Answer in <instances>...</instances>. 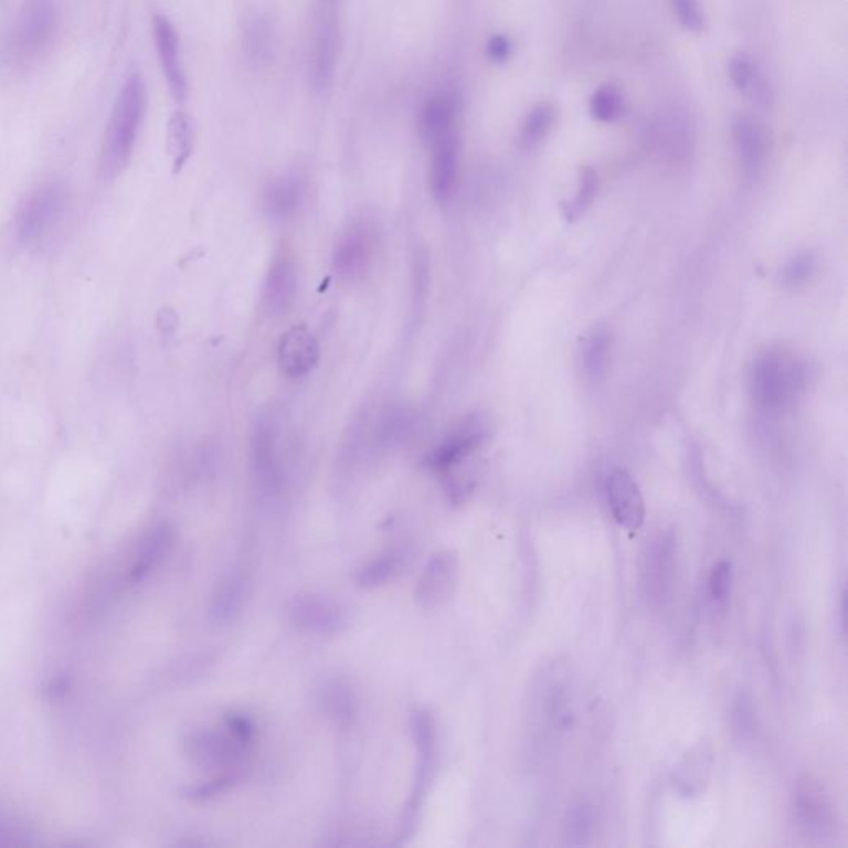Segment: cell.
Masks as SVG:
<instances>
[{
    "mask_svg": "<svg viewBox=\"0 0 848 848\" xmlns=\"http://www.w3.org/2000/svg\"><path fill=\"white\" fill-rule=\"evenodd\" d=\"M255 722L245 712L231 711L219 724L189 729L181 739V751L192 765L211 771H244L245 759L254 745Z\"/></svg>",
    "mask_w": 848,
    "mask_h": 848,
    "instance_id": "6da1fadb",
    "label": "cell"
},
{
    "mask_svg": "<svg viewBox=\"0 0 848 848\" xmlns=\"http://www.w3.org/2000/svg\"><path fill=\"white\" fill-rule=\"evenodd\" d=\"M489 434V417L483 413L469 414L424 457V466L443 477L447 492L456 502L466 499L477 484L474 459Z\"/></svg>",
    "mask_w": 848,
    "mask_h": 848,
    "instance_id": "7a4b0ae2",
    "label": "cell"
},
{
    "mask_svg": "<svg viewBox=\"0 0 848 848\" xmlns=\"http://www.w3.org/2000/svg\"><path fill=\"white\" fill-rule=\"evenodd\" d=\"M146 105L148 93L145 80L138 73H131L116 95L103 139L99 169L106 179L121 174L128 165L141 131Z\"/></svg>",
    "mask_w": 848,
    "mask_h": 848,
    "instance_id": "3957f363",
    "label": "cell"
},
{
    "mask_svg": "<svg viewBox=\"0 0 848 848\" xmlns=\"http://www.w3.org/2000/svg\"><path fill=\"white\" fill-rule=\"evenodd\" d=\"M807 384L805 364L791 351L771 348L752 364L751 391L765 414L777 416L797 403Z\"/></svg>",
    "mask_w": 848,
    "mask_h": 848,
    "instance_id": "277c9868",
    "label": "cell"
},
{
    "mask_svg": "<svg viewBox=\"0 0 848 848\" xmlns=\"http://www.w3.org/2000/svg\"><path fill=\"white\" fill-rule=\"evenodd\" d=\"M68 209V191L59 181L43 182L26 192L15 212L17 237L30 247L52 241Z\"/></svg>",
    "mask_w": 848,
    "mask_h": 848,
    "instance_id": "5b68a950",
    "label": "cell"
},
{
    "mask_svg": "<svg viewBox=\"0 0 848 848\" xmlns=\"http://www.w3.org/2000/svg\"><path fill=\"white\" fill-rule=\"evenodd\" d=\"M411 735L416 748V774H414L413 788L407 798L406 810L401 820V840L410 837L416 827L417 815L423 807L430 782L433 781L434 771L439 757V732H437L436 719L427 709L416 708L410 716Z\"/></svg>",
    "mask_w": 848,
    "mask_h": 848,
    "instance_id": "8992f818",
    "label": "cell"
},
{
    "mask_svg": "<svg viewBox=\"0 0 848 848\" xmlns=\"http://www.w3.org/2000/svg\"><path fill=\"white\" fill-rule=\"evenodd\" d=\"M288 622L304 633L318 636L340 635L350 623L347 606L324 593L304 592L287 603Z\"/></svg>",
    "mask_w": 848,
    "mask_h": 848,
    "instance_id": "52a82bcc",
    "label": "cell"
},
{
    "mask_svg": "<svg viewBox=\"0 0 848 848\" xmlns=\"http://www.w3.org/2000/svg\"><path fill=\"white\" fill-rule=\"evenodd\" d=\"M56 10L52 0H26L13 29V52L22 59L42 53L52 42Z\"/></svg>",
    "mask_w": 848,
    "mask_h": 848,
    "instance_id": "ba28073f",
    "label": "cell"
},
{
    "mask_svg": "<svg viewBox=\"0 0 848 848\" xmlns=\"http://www.w3.org/2000/svg\"><path fill=\"white\" fill-rule=\"evenodd\" d=\"M459 580V560L451 550L434 552L417 579L414 598L423 610H437L446 605L456 592Z\"/></svg>",
    "mask_w": 848,
    "mask_h": 848,
    "instance_id": "9c48e42d",
    "label": "cell"
},
{
    "mask_svg": "<svg viewBox=\"0 0 848 848\" xmlns=\"http://www.w3.org/2000/svg\"><path fill=\"white\" fill-rule=\"evenodd\" d=\"M174 530L169 523L149 527L132 547L131 555L123 573V585L135 586L148 579L171 552Z\"/></svg>",
    "mask_w": 848,
    "mask_h": 848,
    "instance_id": "30bf717a",
    "label": "cell"
},
{
    "mask_svg": "<svg viewBox=\"0 0 848 848\" xmlns=\"http://www.w3.org/2000/svg\"><path fill=\"white\" fill-rule=\"evenodd\" d=\"M795 817L805 834L824 837L834 828V805L824 785L810 775L797 782L794 797Z\"/></svg>",
    "mask_w": 848,
    "mask_h": 848,
    "instance_id": "8fae6325",
    "label": "cell"
},
{
    "mask_svg": "<svg viewBox=\"0 0 848 848\" xmlns=\"http://www.w3.org/2000/svg\"><path fill=\"white\" fill-rule=\"evenodd\" d=\"M374 252V229L367 221H353L338 235L333 248L335 271L344 278L363 274Z\"/></svg>",
    "mask_w": 848,
    "mask_h": 848,
    "instance_id": "7c38bea8",
    "label": "cell"
},
{
    "mask_svg": "<svg viewBox=\"0 0 848 848\" xmlns=\"http://www.w3.org/2000/svg\"><path fill=\"white\" fill-rule=\"evenodd\" d=\"M606 499L613 519L619 527L628 532L642 529L646 517L645 499L628 470L615 469L610 474L606 480Z\"/></svg>",
    "mask_w": 848,
    "mask_h": 848,
    "instance_id": "4fadbf2b",
    "label": "cell"
},
{
    "mask_svg": "<svg viewBox=\"0 0 848 848\" xmlns=\"http://www.w3.org/2000/svg\"><path fill=\"white\" fill-rule=\"evenodd\" d=\"M252 469L265 492H278L284 486V467L278 451L277 431L271 421H261L252 434Z\"/></svg>",
    "mask_w": 848,
    "mask_h": 848,
    "instance_id": "5bb4252c",
    "label": "cell"
},
{
    "mask_svg": "<svg viewBox=\"0 0 848 848\" xmlns=\"http://www.w3.org/2000/svg\"><path fill=\"white\" fill-rule=\"evenodd\" d=\"M251 575L244 566H234L219 579L209 600V619L214 625L234 622L251 595Z\"/></svg>",
    "mask_w": 848,
    "mask_h": 848,
    "instance_id": "9a60e30c",
    "label": "cell"
},
{
    "mask_svg": "<svg viewBox=\"0 0 848 848\" xmlns=\"http://www.w3.org/2000/svg\"><path fill=\"white\" fill-rule=\"evenodd\" d=\"M152 32H155L156 50H158L159 62H161L169 92L174 96L176 102L182 103L188 96V78H186L184 65H182L178 32H176L174 25L169 22L168 17L165 15L155 17Z\"/></svg>",
    "mask_w": 848,
    "mask_h": 848,
    "instance_id": "2e32d148",
    "label": "cell"
},
{
    "mask_svg": "<svg viewBox=\"0 0 848 848\" xmlns=\"http://www.w3.org/2000/svg\"><path fill=\"white\" fill-rule=\"evenodd\" d=\"M320 347L317 338L305 325H294L282 335L278 343V364L284 374L301 378L317 367Z\"/></svg>",
    "mask_w": 848,
    "mask_h": 848,
    "instance_id": "e0dca14e",
    "label": "cell"
},
{
    "mask_svg": "<svg viewBox=\"0 0 848 848\" xmlns=\"http://www.w3.org/2000/svg\"><path fill=\"white\" fill-rule=\"evenodd\" d=\"M714 765L711 742L699 741L692 745L672 771V785L686 798L698 797L704 792Z\"/></svg>",
    "mask_w": 848,
    "mask_h": 848,
    "instance_id": "ac0fdd59",
    "label": "cell"
},
{
    "mask_svg": "<svg viewBox=\"0 0 848 848\" xmlns=\"http://www.w3.org/2000/svg\"><path fill=\"white\" fill-rule=\"evenodd\" d=\"M646 595L655 602H662L668 598L671 592L672 579H675V540L669 536H659L651 545H648V553L645 556Z\"/></svg>",
    "mask_w": 848,
    "mask_h": 848,
    "instance_id": "d6986e66",
    "label": "cell"
},
{
    "mask_svg": "<svg viewBox=\"0 0 848 848\" xmlns=\"http://www.w3.org/2000/svg\"><path fill=\"white\" fill-rule=\"evenodd\" d=\"M298 275L294 258L287 252L275 255L264 284V301L272 315H284L295 304Z\"/></svg>",
    "mask_w": 848,
    "mask_h": 848,
    "instance_id": "ffe728a7",
    "label": "cell"
},
{
    "mask_svg": "<svg viewBox=\"0 0 848 848\" xmlns=\"http://www.w3.org/2000/svg\"><path fill=\"white\" fill-rule=\"evenodd\" d=\"M338 30L335 20L325 19L315 33L310 52V82L315 92L324 93L333 82L338 59Z\"/></svg>",
    "mask_w": 848,
    "mask_h": 848,
    "instance_id": "44dd1931",
    "label": "cell"
},
{
    "mask_svg": "<svg viewBox=\"0 0 848 848\" xmlns=\"http://www.w3.org/2000/svg\"><path fill=\"white\" fill-rule=\"evenodd\" d=\"M457 103L451 93L431 96L417 115V131L427 146L436 145L447 136L456 135Z\"/></svg>",
    "mask_w": 848,
    "mask_h": 848,
    "instance_id": "7402d4cb",
    "label": "cell"
},
{
    "mask_svg": "<svg viewBox=\"0 0 848 848\" xmlns=\"http://www.w3.org/2000/svg\"><path fill=\"white\" fill-rule=\"evenodd\" d=\"M459 168L457 136L451 135L431 146L430 184L436 201L446 204L456 189Z\"/></svg>",
    "mask_w": 848,
    "mask_h": 848,
    "instance_id": "603a6c76",
    "label": "cell"
},
{
    "mask_svg": "<svg viewBox=\"0 0 848 848\" xmlns=\"http://www.w3.org/2000/svg\"><path fill=\"white\" fill-rule=\"evenodd\" d=\"M732 136L742 171L748 178H754L762 169L767 152L764 131L761 126L748 116H738L732 121Z\"/></svg>",
    "mask_w": 848,
    "mask_h": 848,
    "instance_id": "cb8c5ba5",
    "label": "cell"
},
{
    "mask_svg": "<svg viewBox=\"0 0 848 848\" xmlns=\"http://www.w3.org/2000/svg\"><path fill=\"white\" fill-rule=\"evenodd\" d=\"M317 701L321 712L340 728H350L357 719V695L344 679H325L318 686Z\"/></svg>",
    "mask_w": 848,
    "mask_h": 848,
    "instance_id": "d4e9b609",
    "label": "cell"
},
{
    "mask_svg": "<svg viewBox=\"0 0 848 848\" xmlns=\"http://www.w3.org/2000/svg\"><path fill=\"white\" fill-rule=\"evenodd\" d=\"M307 182L300 174H285L274 179L265 189L264 208L272 218L287 219L304 204Z\"/></svg>",
    "mask_w": 848,
    "mask_h": 848,
    "instance_id": "484cf974",
    "label": "cell"
},
{
    "mask_svg": "<svg viewBox=\"0 0 848 848\" xmlns=\"http://www.w3.org/2000/svg\"><path fill=\"white\" fill-rule=\"evenodd\" d=\"M407 559L410 556H407V550L404 547H390L361 565L354 580L363 589H377V586L386 585L388 582L396 579L403 572Z\"/></svg>",
    "mask_w": 848,
    "mask_h": 848,
    "instance_id": "4316f807",
    "label": "cell"
},
{
    "mask_svg": "<svg viewBox=\"0 0 848 848\" xmlns=\"http://www.w3.org/2000/svg\"><path fill=\"white\" fill-rule=\"evenodd\" d=\"M244 52L248 62L264 65L274 50V25L264 13L248 17L244 25Z\"/></svg>",
    "mask_w": 848,
    "mask_h": 848,
    "instance_id": "83f0119b",
    "label": "cell"
},
{
    "mask_svg": "<svg viewBox=\"0 0 848 848\" xmlns=\"http://www.w3.org/2000/svg\"><path fill=\"white\" fill-rule=\"evenodd\" d=\"M168 149L172 159V171H181L194 149V125L188 113L176 112L169 118Z\"/></svg>",
    "mask_w": 848,
    "mask_h": 848,
    "instance_id": "f1b7e54d",
    "label": "cell"
},
{
    "mask_svg": "<svg viewBox=\"0 0 848 848\" xmlns=\"http://www.w3.org/2000/svg\"><path fill=\"white\" fill-rule=\"evenodd\" d=\"M729 76L739 92L759 105H767L768 89L755 63L748 55H735L729 63Z\"/></svg>",
    "mask_w": 848,
    "mask_h": 848,
    "instance_id": "f546056e",
    "label": "cell"
},
{
    "mask_svg": "<svg viewBox=\"0 0 848 848\" xmlns=\"http://www.w3.org/2000/svg\"><path fill=\"white\" fill-rule=\"evenodd\" d=\"M610 337L603 328L593 331L583 348V367L590 380H598L608 367Z\"/></svg>",
    "mask_w": 848,
    "mask_h": 848,
    "instance_id": "4dcf8cb0",
    "label": "cell"
},
{
    "mask_svg": "<svg viewBox=\"0 0 848 848\" xmlns=\"http://www.w3.org/2000/svg\"><path fill=\"white\" fill-rule=\"evenodd\" d=\"M593 827H595V815L589 802H579L570 808L565 820V837L570 845L589 844Z\"/></svg>",
    "mask_w": 848,
    "mask_h": 848,
    "instance_id": "1f68e13d",
    "label": "cell"
},
{
    "mask_svg": "<svg viewBox=\"0 0 848 848\" xmlns=\"http://www.w3.org/2000/svg\"><path fill=\"white\" fill-rule=\"evenodd\" d=\"M596 191H598V176H596L595 169L585 166L580 171L575 198L563 205L566 221H576L580 215L585 214L586 209L590 208L593 199H595Z\"/></svg>",
    "mask_w": 848,
    "mask_h": 848,
    "instance_id": "d6a6232c",
    "label": "cell"
},
{
    "mask_svg": "<svg viewBox=\"0 0 848 848\" xmlns=\"http://www.w3.org/2000/svg\"><path fill=\"white\" fill-rule=\"evenodd\" d=\"M623 112V96L616 86L603 85L590 99V113L598 121H615Z\"/></svg>",
    "mask_w": 848,
    "mask_h": 848,
    "instance_id": "836d02e7",
    "label": "cell"
},
{
    "mask_svg": "<svg viewBox=\"0 0 848 848\" xmlns=\"http://www.w3.org/2000/svg\"><path fill=\"white\" fill-rule=\"evenodd\" d=\"M242 775H244V771L215 772L209 781L189 787L188 791H186V797L195 802L209 801V798L218 797V795L231 791V788L241 781Z\"/></svg>",
    "mask_w": 848,
    "mask_h": 848,
    "instance_id": "e575fe53",
    "label": "cell"
},
{
    "mask_svg": "<svg viewBox=\"0 0 848 848\" xmlns=\"http://www.w3.org/2000/svg\"><path fill=\"white\" fill-rule=\"evenodd\" d=\"M553 118H555V112H553L552 105L542 103V105L536 106L527 116L526 123H523V145H537L549 132V129L552 128Z\"/></svg>",
    "mask_w": 848,
    "mask_h": 848,
    "instance_id": "d590c367",
    "label": "cell"
},
{
    "mask_svg": "<svg viewBox=\"0 0 848 848\" xmlns=\"http://www.w3.org/2000/svg\"><path fill=\"white\" fill-rule=\"evenodd\" d=\"M732 582H734V572H732V563L729 560H721L712 566L711 575H709V596L719 608H724L728 605L729 598H731Z\"/></svg>",
    "mask_w": 848,
    "mask_h": 848,
    "instance_id": "8d00e7d4",
    "label": "cell"
},
{
    "mask_svg": "<svg viewBox=\"0 0 848 848\" xmlns=\"http://www.w3.org/2000/svg\"><path fill=\"white\" fill-rule=\"evenodd\" d=\"M817 262L812 254H798L782 271V282L787 287H802L815 274Z\"/></svg>",
    "mask_w": 848,
    "mask_h": 848,
    "instance_id": "74e56055",
    "label": "cell"
},
{
    "mask_svg": "<svg viewBox=\"0 0 848 848\" xmlns=\"http://www.w3.org/2000/svg\"><path fill=\"white\" fill-rule=\"evenodd\" d=\"M672 10L685 29L699 32L704 26V15L698 0H671Z\"/></svg>",
    "mask_w": 848,
    "mask_h": 848,
    "instance_id": "f35d334b",
    "label": "cell"
},
{
    "mask_svg": "<svg viewBox=\"0 0 848 848\" xmlns=\"http://www.w3.org/2000/svg\"><path fill=\"white\" fill-rule=\"evenodd\" d=\"M751 702V699L745 695L739 696L738 701H735L734 719L738 722L735 731L741 732L742 735L754 732L755 714Z\"/></svg>",
    "mask_w": 848,
    "mask_h": 848,
    "instance_id": "ab89813d",
    "label": "cell"
},
{
    "mask_svg": "<svg viewBox=\"0 0 848 848\" xmlns=\"http://www.w3.org/2000/svg\"><path fill=\"white\" fill-rule=\"evenodd\" d=\"M510 53H512V45L506 35L490 36L489 42H487V56L492 62L504 63L509 59Z\"/></svg>",
    "mask_w": 848,
    "mask_h": 848,
    "instance_id": "60d3db41",
    "label": "cell"
},
{
    "mask_svg": "<svg viewBox=\"0 0 848 848\" xmlns=\"http://www.w3.org/2000/svg\"><path fill=\"white\" fill-rule=\"evenodd\" d=\"M12 835H17L15 828H10V825L7 824V822H3L2 818H0V845H10L15 844V840H13Z\"/></svg>",
    "mask_w": 848,
    "mask_h": 848,
    "instance_id": "b9f144b4",
    "label": "cell"
}]
</instances>
